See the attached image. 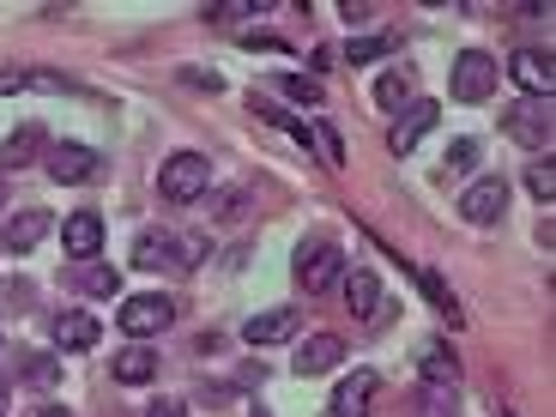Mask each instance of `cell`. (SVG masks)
<instances>
[{"mask_svg": "<svg viewBox=\"0 0 556 417\" xmlns=\"http://www.w3.org/2000/svg\"><path fill=\"white\" fill-rule=\"evenodd\" d=\"M291 273H296V291L303 296L333 291L339 278H345V249H339V242H303L296 261H291Z\"/></svg>", "mask_w": 556, "mask_h": 417, "instance_id": "cell-1", "label": "cell"}, {"mask_svg": "<svg viewBox=\"0 0 556 417\" xmlns=\"http://www.w3.org/2000/svg\"><path fill=\"white\" fill-rule=\"evenodd\" d=\"M206 181H212L206 152H169L164 169H157V194H164L169 206H188V200L206 194Z\"/></svg>", "mask_w": 556, "mask_h": 417, "instance_id": "cell-2", "label": "cell"}, {"mask_svg": "<svg viewBox=\"0 0 556 417\" xmlns=\"http://www.w3.org/2000/svg\"><path fill=\"white\" fill-rule=\"evenodd\" d=\"M169 320H176V303H169L164 291H139L122 303V333L134 339V345H152L157 333H169Z\"/></svg>", "mask_w": 556, "mask_h": 417, "instance_id": "cell-3", "label": "cell"}, {"mask_svg": "<svg viewBox=\"0 0 556 417\" xmlns=\"http://www.w3.org/2000/svg\"><path fill=\"white\" fill-rule=\"evenodd\" d=\"M496 98V55L459 49L454 55V103H490Z\"/></svg>", "mask_w": 556, "mask_h": 417, "instance_id": "cell-4", "label": "cell"}, {"mask_svg": "<svg viewBox=\"0 0 556 417\" xmlns=\"http://www.w3.org/2000/svg\"><path fill=\"white\" fill-rule=\"evenodd\" d=\"M508 212V181L502 176H478L466 194H459V218L466 224H496Z\"/></svg>", "mask_w": 556, "mask_h": 417, "instance_id": "cell-5", "label": "cell"}, {"mask_svg": "<svg viewBox=\"0 0 556 417\" xmlns=\"http://www.w3.org/2000/svg\"><path fill=\"white\" fill-rule=\"evenodd\" d=\"M502 127H508L527 152H539V146H551V103H544V98H520L515 110L502 115Z\"/></svg>", "mask_w": 556, "mask_h": 417, "instance_id": "cell-6", "label": "cell"}, {"mask_svg": "<svg viewBox=\"0 0 556 417\" xmlns=\"http://www.w3.org/2000/svg\"><path fill=\"white\" fill-rule=\"evenodd\" d=\"M508 73H515V85L527 91V98H544V103H551V91H556V61H551V49H515Z\"/></svg>", "mask_w": 556, "mask_h": 417, "instance_id": "cell-7", "label": "cell"}, {"mask_svg": "<svg viewBox=\"0 0 556 417\" xmlns=\"http://www.w3.org/2000/svg\"><path fill=\"white\" fill-rule=\"evenodd\" d=\"M376 393H381L376 369H351V376L333 388V417H369L376 412Z\"/></svg>", "mask_w": 556, "mask_h": 417, "instance_id": "cell-8", "label": "cell"}, {"mask_svg": "<svg viewBox=\"0 0 556 417\" xmlns=\"http://www.w3.org/2000/svg\"><path fill=\"white\" fill-rule=\"evenodd\" d=\"M435 122H442V110H435L430 98H417V103H412V110H405V115H393V127H388V152H393V157H405V152H412V146H417V139L430 134Z\"/></svg>", "mask_w": 556, "mask_h": 417, "instance_id": "cell-9", "label": "cell"}, {"mask_svg": "<svg viewBox=\"0 0 556 417\" xmlns=\"http://www.w3.org/2000/svg\"><path fill=\"white\" fill-rule=\"evenodd\" d=\"M49 230H55V218H49L42 206H30V212H13V218L0 224V249H7V254H30L42 237H49Z\"/></svg>", "mask_w": 556, "mask_h": 417, "instance_id": "cell-10", "label": "cell"}, {"mask_svg": "<svg viewBox=\"0 0 556 417\" xmlns=\"http://www.w3.org/2000/svg\"><path fill=\"white\" fill-rule=\"evenodd\" d=\"M103 169V157L91 152V146H73V139H61L55 152H49V176L61 181V188H73V181H91Z\"/></svg>", "mask_w": 556, "mask_h": 417, "instance_id": "cell-11", "label": "cell"}, {"mask_svg": "<svg viewBox=\"0 0 556 417\" xmlns=\"http://www.w3.org/2000/svg\"><path fill=\"white\" fill-rule=\"evenodd\" d=\"M339 363H345V339L339 333H308L303 345H296V376H327Z\"/></svg>", "mask_w": 556, "mask_h": 417, "instance_id": "cell-12", "label": "cell"}, {"mask_svg": "<svg viewBox=\"0 0 556 417\" xmlns=\"http://www.w3.org/2000/svg\"><path fill=\"white\" fill-rule=\"evenodd\" d=\"M61 249H67L73 261H91V254L103 249V218L98 212H73V218L61 224Z\"/></svg>", "mask_w": 556, "mask_h": 417, "instance_id": "cell-13", "label": "cell"}, {"mask_svg": "<svg viewBox=\"0 0 556 417\" xmlns=\"http://www.w3.org/2000/svg\"><path fill=\"white\" fill-rule=\"evenodd\" d=\"M296 327H303L296 308H266V315H254L249 327H242V339H249V345H278V339H296Z\"/></svg>", "mask_w": 556, "mask_h": 417, "instance_id": "cell-14", "label": "cell"}, {"mask_svg": "<svg viewBox=\"0 0 556 417\" xmlns=\"http://www.w3.org/2000/svg\"><path fill=\"white\" fill-rule=\"evenodd\" d=\"M345 303H351V315H357V320H381V315H388V303H381V278L363 273V266L345 278Z\"/></svg>", "mask_w": 556, "mask_h": 417, "instance_id": "cell-15", "label": "cell"}, {"mask_svg": "<svg viewBox=\"0 0 556 417\" xmlns=\"http://www.w3.org/2000/svg\"><path fill=\"white\" fill-rule=\"evenodd\" d=\"M103 339V327L85 308H67V315H55V351H91Z\"/></svg>", "mask_w": 556, "mask_h": 417, "instance_id": "cell-16", "label": "cell"}, {"mask_svg": "<svg viewBox=\"0 0 556 417\" xmlns=\"http://www.w3.org/2000/svg\"><path fill=\"white\" fill-rule=\"evenodd\" d=\"M376 103H381L388 115H405V110L417 103V73H412V67L381 73V79H376Z\"/></svg>", "mask_w": 556, "mask_h": 417, "instance_id": "cell-17", "label": "cell"}, {"mask_svg": "<svg viewBox=\"0 0 556 417\" xmlns=\"http://www.w3.org/2000/svg\"><path fill=\"white\" fill-rule=\"evenodd\" d=\"M115 381H122V388H146V381H157V351L152 345H127L122 357H115Z\"/></svg>", "mask_w": 556, "mask_h": 417, "instance_id": "cell-18", "label": "cell"}, {"mask_svg": "<svg viewBox=\"0 0 556 417\" xmlns=\"http://www.w3.org/2000/svg\"><path fill=\"white\" fill-rule=\"evenodd\" d=\"M42 139H49V134H42L37 122H25L18 134H7V146H0V169H25L30 157L42 152Z\"/></svg>", "mask_w": 556, "mask_h": 417, "instance_id": "cell-19", "label": "cell"}, {"mask_svg": "<svg viewBox=\"0 0 556 417\" xmlns=\"http://www.w3.org/2000/svg\"><path fill=\"white\" fill-rule=\"evenodd\" d=\"M388 49H400V37H393V30H369V37H351L345 42V61H351V67H369V61H381Z\"/></svg>", "mask_w": 556, "mask_h": 417, "instance_id": "cell-20", "label": "cell"}, {"mask_svg": "<svg viewBox=\"0 0 556 417\" xmlns=\"http://www.w3.org/2000/svg\"><path fill=\"white\" fill-rule=\"evenodd\" d=\"M296 139H303V146H315V152H320V164L345 169V146H339V127L315 122V127H296Z\"/></svg>", "mask_w": 556, "mask_h": 417, "instance_id": "cell-21", "label": "cell"}, {"mask_svg": "<svg viewBox=\"0 0 556 417\" xmlns=\"http://www.w3.org/2000/svg\"><path fill=\"white\" fill-rule=\"evenodd\" d=\"M212 254V242L200 237V230H181V237H169V266H181V273H188V266H200Z\"/></svg>", "mask_w": 556, "mask_h": 417, "instance_id": "cell-22", "label": "cell"}, {"mask_svg": "<svg viewBox=\"0 0 556 417\" xmlns=\"http://www.w3.org/2000/svg\"><path fill=\"white\" fill-rule=\"evenodd\" d=\"M134 266H139V273H157V266H169V237H164V230H146V237L134 242Z\"/></svg>", "mask_w": 556, "mask_h": 417, "instance_id": "cell-23", "label": "cell"}, {"mask_svg": "<svg viewBox=\"0 0 556 417\" xmlns=\"http://www.w3.org/2000/svg\"><path fill=\"white\" fill-rule=\"evenodd\" d=\"M417 369H424V388H454V376H459V369H454V357H447L442 345H430V351H424V357H417Z\"/></svg>", "mask_w": 556, "mask_h": 417, "instance_id": "cell-24", "label": "cell"}, {"mask_svg": "<svg viewBox=\"0 0 556 417\" xmlns=\"http://www.w3.org/2000/svg\"><path fill=\"white\" fill-rule=\"evenodd\" d=\"M527 188H532V200H539V206H551V200H556V164H551V152L527 164Z\"/></svg>", "mask_w": 556, "mask_h": 417, "instance_id": "cell-25", "label": "cell"}, {"mask_svg": "<svg viewBox=\"0 0 556 417\" xmlns=\"http://www.w3.org/2000/svg\"><path fill=\"white\" fill-rule=\"evenodd\" d=\"M472 164H478V139H454V146H447V157H442V181L447 176H466Z\"/></svg>", "mask_w": 556, "mask_h": 417, "instance_id": "cell-26", "label": "cell"}, {"mask_svg": "<svg viewBox=\"0 0 556 417\" xmlns=\"http://www.w3.org/2000/svg\"><path fill=\"white\" fill-rule=\"evenodd\" d=\"M79 291L85 296H115L122 291V273H115V266H91V273H79Z\"/></svg>", "mask_w": 556, "mask_h": 417, "instance_id": "cell-27", "label": "cell"}, {"mask_svg": "<svg viewBox=\"0 0 556 417\" xmlns=\"http://www.w3.org/2000/svg\"><path fill=\"white\" fill-rule=\"evenodd\" d=\"M417 285H424V296H430V303L442 308L447 320H459V308H454V291H447V278H442V273H417Z\"/></svg>", "mask_w": 556, "mask_h": 417, "instance_id": "cell-28", "label": "cell"}, {"mask_svg": "<svg viewBox=\"0 0 556 417\" xmlns=\"http://www.w3.org/2000/svg\"><path fill=\"white\" fill-rule=\"evenodd\" d=\"M454 405H459L454 388H424V393H417V412H424V417H454Z\"/></svg>", "mask_w": 556, "mask_h": 417, "instance_id": "cell-29", "label": "cell"}, {"mask_svg": "<svg viewBox=\"0 0 556 417\" xmlns=\"http://www.w3.org/2000/svg\"><path fill=\"white\" fill-rule=\"evenodd\" d=\"M30 291H37L30 278H0V308H13V315H25V308H30Z\"/></svg>", "mask_w": 556, "mask_h": 417, "instance_id": "cell-30", "label": "cell"}, {"mask_svg": "<svg viewBox=\"0 0 556 417\" xmlns=\"http://www.w3.org/2000/svg\"><path fill=\"white\" fill-rule=\"evenodd\" d=\"M278 91H285V98H296L303 110H315V103H320V85L303 79V73H285V79H278Z\"/></svg>", "mask_w": 556, "mask_h": 417, "instance_id": "cell-31", "label": "cell"}, {"mask_svg": "<svg viewBox=\"0 0 556 417\" xmlns=\"http://www.w3.org/2000/svg\"><path fill=\"white\" fill-rule=\"evenodd\" d=\"M249 212V188H230V194L218 200V218H242Z\"/></svg>", "mask_w": 556, "mask_h": 417, "instance_id": "cell-32", "label": "cell"}, {"mask_svg": "<svg viewBox=\"0 0 556 417\" xmlns=\"http://www.w3.org/2000/svg\"><path fill=\"white\" fill-rule=\"evenodd\" d=\"M146 417H188V405H181V400H169V393H157V400L146 405Z\"/></svg>", "mask_w": 556, "mask_h": 417, "instance_id": "cell-33", "label": "cell"}, {"mask_svg": "<svg viewBox=\"0 0 556 417\" xmlns=\"http://www.w3.org/2000/svg\"><path fill=\"white\" fill-rule=\"evenodd\" d=\"M242 49H261V55H273V49H291V42H285V37H273V30H261V37L249 30V42H242Z\"/></svg>", "mask_w": 556, "mask_h": 417, "instance_id": "cell-34", "label": "cell"}, {"mask_svg": "<svg viewBox=\"0 0 556 417\" xmlns=\"http://www.w3.org/2000/svg\"><path fill=\"white\" fill-rule=\"evenodd\" d=\"M181 79H188V85H200V91H218V73H212V67H188V73H181Z\"/></svg>", "mask_w": 556, "mask_h": 417, "instance_id": "cell-35", "label": "cell"}, {"mask_svg": "<svg viewBox=\"0 0 556 417\" xmlns=\"http://www.w3.org/2000/svg\"><path fill=\"white\" fill-rule=\"evenodd\" d=\"M218 25H230V18H261V0H249V7H224V13H212Z\"/></svg>", "mask_w": 556, "mask_h": 417, "instance_id": "cell-36", "label": "cell"}, {"mask_svg": "<svg viewBox=\"0 0 556 417\" xmlns=\"http://www.w3.org/2000/svg\"><path fill=\"white\" fill-rule=\"evenodd\" d=\"M37 417H73V412H67V405H42Z\"/></svg>", "mask_w": 556, "mask_h": 417, "instance_id": "cell-37", "label": "cell"}, {"mask_svg": "<svg viewBox=\"0 0 556 417\" xmlns=\"http://www.w3.org/2000/svg\"><path fill=\"white\" fill-rule=\"evenodd\" d=\"M254 417H273V412H266V405H254Z\"/></svg>", "mask_w": 556, "mask_h": 417, "instance_id": "cell-38", "label": "cell"}, {"mask_svg": "<svg viewBox=\"0 0 556 417\" xmlns=\"http://www.w3.org/2000/svg\"><path fill=\"white\" fill-rule=\"evenodd\" d=\"M0 412H7V388H0Z\"/></svg>", "mask_w": 556, "mask_h": 417, "instance_id": "cell-39", "label": "cell"}]
</instances>
